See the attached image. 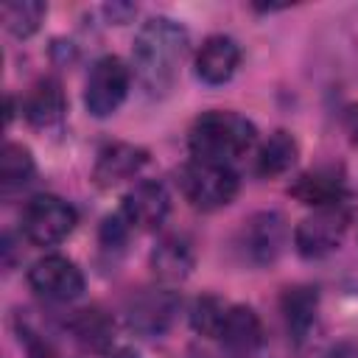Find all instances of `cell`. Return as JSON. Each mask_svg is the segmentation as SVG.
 Segmentation results:
<instances>
[{
  "mask_svg": "<svg viewBox=\"0 0 358 358\" xmlns=\"http://www.w3.org/2000/svg\"><path fill=\"white\" fill-rule=\"evenodd\" d=\"M187 31L168 17H154L137 31L131 50L134 73L148 95H162L173 87L179 64L187 56Z\"/></svg>",
  "mask_w": 358,
  "mask_h": 358,
  "instance_id": "6da1fadb",
  "label": "cell"
},
{
  "mask_svg": "<svg viewBox=\"0 0 358 358\" xmlns=\"http://www.w3.org/2000/svg\"><path fill=\"white\" fill-rule=\"evenodd\" d=\"M255 143V126L238 112H207L190 129V154L201 162L229 165Z\"/></svg>",
  "mask_w": 358,
  "mask_h": 358,
  "instance_id": "7a4b0ae2",
  "label": "cell"
},
{
  "mask_svg": "<svg viewBox=\"0 0 358 358\" xmlns=\"http://www.w3.org/2000/svg\"><path fill=\"white\" fill-rule=\"evenodd\" d=\"M179 185H182L185 199L196 210H218L235 199L238 173L232 171V165L190 159L179 173Z\"/></svg>",
  "mask_w": 358,
  "mask_h": 358,
  "instance_id": "3957f363",
  "label": "cell"
},
{
  "mask_svg": "<svg viewBox=\"0 0 358 358\" xmlns=\"http://www.w3.org/2000/svg\"><path fill=\"white\" fill-rule=\"evenodd\" d=\"M76 227V210L59 196H34L22 210V232L36 246L64 241Z\"/></svg>",
  "mask_w": 358,
  "mask_h": 358,
  "instance_id": "277c9868",
  "label": "cell"
},
{
  "mask_svg": "<svg viewBox=\"0 0 358 358\" xmlns=\"http://www.w3.org/2000/svg\"><path fill=\"white\" fill-rule=\"evenodd\" d=\"M129 67L117 56H103L92 64L87 76V90H84V103L90 115L95 117H109L129 92Z\"/></svg>",
  "mask_w": 358,
  "mask_h": 358,
  "instance_id": "5b68a950",
  "label": "cell"
},
{
  "mask_svg": "<svg viewBox=\"0 0 358 358\" xmlns=\"http://www.w3.org/2000/svg\"><path fill=\"white\" fill-rule=\"evenodd\" d=\"M347 224H350V215H347V210L341 204L338 207L313 210V215L302 218L296 232H294L296 252L302 257H324V255H330L344 241Z\"/></svg>",
  "mask_w": 358,
  "mask_h": 358,
  "instance_id": "8992f818",
  "label": "cell"
},
{
  "mask_svg": "<svg viewBox=\"0 0 358 358\" xmlns=\"http://www.w3.org/2000/svg\"><path fill=\"white\" fill-rule=\"evenodd\" d=\"M28 282L39 296L53 299V302H70V299L81 296V291H84L81 268L62 255H48L42 260H36L28 271Z\"/></svg>",
  "mask_w": 358,
  "mask_h": 358,
  "instance_id": "52a82bcc",
  "label": "cell"
},
{
  "mask_svg": "<svg viewBox=\"0 0 358 358\" xmlns=\"http://www.w3.org/2000/svg\"><path fill=\"white\" fill-rule=\"evenodd\" d=\"M179 310V299L168 288H143L134 294L126 305L129 327L143 336H159L171 327L173 316Z\"/></svg>",
  "mask_w": 358,
  "mask_h": 358,
  "instance_id": "ba28073f",
  "label": "cell"
},
{
  "mask_svg": "<svg viewBox=\"0 0 358 358\" xmlns=\"http://www.w3.org/2000/svg\"><path fill=\"white\" fill-rule=\"evenodd\" d=\"M218 341L232 355H241V358L255 355L260 350V344H263V322H260V316L246 305H229L227 316L221 322V330H218Z\"/></svg>",
  "mask_w": 358,
  "mask_h": 358,
  "instance_id": "9c48e42d",
  "label": "cell"
},
{
  "mask_svg": "<svg viewBox=\"0 0 358 358\" xmlns=\"http://www.w3.org/2000/svg\"><path fill=\"white\" fill-rule=\"evenodd\" d=\"M168 193L159 182H137L123 201V218L137 229H157L168 215Z\"/></svg>",
  "mask_w": 358,
  "mask_h": 358,
  "instance_id": "30bf717a",
  "label": "cell"
},
{
  "mask_svg": "<svg viewBox=\"0 0 358 358\" xmlns=\"http://www.w3.org/2000/svg\"><path fill=\"white\" fill-rule=\"evenodd\" d=\"M291 196L313 210H324V207H338L344 199V176L336 168H316L302 173L294 185H291Z\"/></svg>",
  "mask_w": 358,
  "mask_h": 358,
  "instance_id": "8fae6325",
  "label": "cell"
},
{
  "mask_svg": "<svg viewBox=\"0 0 358 358\" xmlns=\"http://www.w3.org/2000/svg\"><path fill=\"white\" fill-rule=\"evenodd\" d=\"M241 48L229 36H210L196 53V76L204 84H224L235 76Z\"/></svg>",
  "mask_w": 358,
  "mask_h": 358,
  "instance_id": "7c38bea8",
  "label": "cell"
},
{
  "mask_svg": "<svg viewBox=\"0 0 358 358\" xmlns=\"http://www.w3.org/2000/svg\"><path fill=\"white\" fill-rule=\"evenodd\" d=\"M282 243H285V227L277 213H260L243 229V246L255 263H271L282 252Z\"/></svg>",
  "mask_w": 358,
  "mask_h": 358,
  "instance_id": "4fadbf2b",
  "label": "cell"
},
{
  "mask_svg": "<svg viewBox=\"0 0 358 358\" xmlns=\"http://www.w3.org/2000/svg\"><path fill=\"white\" fill-rule=\"evenodd\" d=\"M143 165H145V151L143 148L129 145V143L106 145L98 154V162H95V182L101 187H112L123 179H131Z\"/></svg>",
  "mask_w": 358,
  "mask_h": 358,
  "instance_id": "5bb4252c",
  "label": "cell"
},
{
  "mask_svg": "<svg viewBox=\"0 0 358 358\" xmlns=\"http://www.w3.org/2000/svg\"><path fill=\"white\" fill-rule=\"evenodd\" d=\"M316 310H319V294L310 285H294L282 294V319L294 341H302L313 324H316Z\"/></svg>",
  "mask_w": 358,
  "mask_h": 358,
  "instance_id": "9a60e30c",
  "label": "cell"
},
{
  "mask_svg": "<svg viewBox=\"0 0 358 358\" xmlns=\"http://www.w3.org/2000/svg\"><path fill=\"white\" fill-rule=\"evenodd\" d=\"M62 115H64V92L59 81L42 78L39 84H34V90L25 98V117L31 120V126L50 129L62 120Z\"/></svg>",
  "mask_w": 358,
  "mask_h": 358,
  "instance_id": "2e32d148",
  "label": "cell"
},
{
  "mask_svg": "<svg viewBox=\"0 0 358 358\" xmlns=\"http://www.w3.org/2000/svg\"><path fill=\"white\" fill-rule=\"evenodd\" d=\"M151 268L162 282H179L193 268V249L185 238H165L151 252Z\"/></svg>",
  "mask_w": 358,
  "mask_h": 358,
  "instance_id": "e0dca14e",
  "label": "cell"
},
{
  "mask_svg": "<svg viewBox=\"0 0 358 358\" xmlns=\"http://www.w3.org/2000/svg\"><path fill=\"white\" fill-rule=\"evenodd\" d=\"M70 330H73V338L84 347V350H106L112 344V319L98 310V308H84L78 310L73 319H70Z\"/></svg>",
  "mask_w": 358,
  "mask_h": 358,
  "instance_id": "ac0fdd59",
  "label": "cell"
},
{
  "mask_svg": "<svg viewBox=\"0 0 358 358\" xmlns=\"http://www.w3.org/2000/svg\"><path fill=\"white\" fill-rule=\"evenodd\" d=\"M294 159H296L294 137L288 131H274L257 154V173L260 176H280L294 165Z\"/></svg>",
  "mask_w": 358,
  "mask_h": 358,
  "instance_id": "d6986e66",
  "label": "cell"
},
{
  "mask_svg": "<svg viewBox=\"0 0 358 358\" xmlns=\"http://www.w3.org/2000/svg\"><path fill=\"white\" fill-rule=\"evenodd\" d=\"M45 17V3L39 0H11L3 6V22L14 36H31Z\"/></svg>",
  "mask_w": 358,
  "mask_h": 358,
  "instance_id": "ffe728a7",
  "label": "cell"
},
{
  "mask_svg": "<svg viewBox=\"0 0 358 358\" xmlns=\"http://www.w3.org/2000/svg\"><path fill=\"white\" fill-rule=\"evenodd\" d=\"M34 173V159H31V151L22 148V145H14L8 143L0 154V182L3 187H20L31 179Z\"/></svg>",
  "mask_w": 358,
  "mask_h": 358,
  "instance_id": "44dd1931",
  "label": "cell"
},
{
  "mask_svg": "<svg viewBox=\"0 0 358 358\" xmlns=\"http://www.w3.org/2000/svg\"><path fill=\"white\" fill-rule=\"evenodd\" d=\"M227 308L221 299L215 296H201L196 299L193 310H190V324L201 333V336H210V338H218V330H221V322L227 316Z\"/></svg>",
  "mask_w": 358,
  "mask_h": 358,
  "instance_id": "7402d4cb",
  "label": "cell"
},
{
  "mask_svg": "<svg viewBox=\"0 0 358 358\" xmlns=\"http://www.w3.org/2000/svg\"><path fill=\"white\" fill-rule=\"evenodd\" d=\"M308 358H358V347L350 341H338V344H327L322 350H313Z\"/></svg>",
  "mask_w": 358,
  "mask_h": 358,
  "instance_id": "603a6c76",
  "label": "cell"
},
{
  "mask_svg": "<svg viewBox=\"0 0 358 358\" xmlns=\"http://www.w3.org/2000/svg\"><path fill=\"white\" fill-rule=\"evenodd\" d=\"M28 358H62L53 344H48L45 338H31V350H28Z\"/></svg>",
  "mask_w": 358,
  "mask_h": 358,
  "instance_id": "cb8c5ba5",
  "label": "cell"
},
{
  "mask_svg": "<svg viewBox=\"0 0 358 358\" xmlns=\"http://www.w3.org/2000/svg\"><path fill=\"white\" fill-rule=\"evenodd\" d=\"M347 123H350V131H352V137L358 140V106H352V109L347 112Z\"/></svg>",
  "mask_w": 358,
  "mask_h": 358,
  "instance_id": "d4e9b609",
  "label": "cell"
},
{
  "mask_svg": "<svg viewBox=\"0 0 358 358\" xmlns=\"http://www.w3.org/2000/svg\"><path fill=\"white\" fill-rule=\"evenodd\" d=\"M112 358H140V355H137V352H131V350H117Z\"/></svg>",
  "mask_w": 358,
  "mask_h": 358,
  "instance_id": "484cf974",
  "label": "cell"
}]
</instances>
